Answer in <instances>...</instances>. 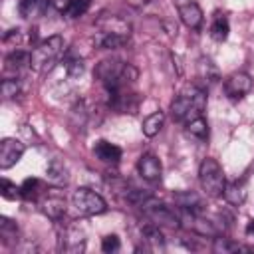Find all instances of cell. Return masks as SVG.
Masks as SVG:
<instances>
[{
  "label": "cell",
  "mask_w": 254,
  "mask_h": 254,
  "mask_svg": "<svg viewBox=\"0 0 254 254\" xmlns=\"http://www.w3.org/2000/svg\"><path fill=\"white\" fill-rule=\"evenodd\" d=\"M95 75L105 87V91H115L127 87V83H133L137 79V69L131 64H125L117 58H109L101 60L95 65Z\"/></svg>",
  "instance_id": "1"
},
{
  "label": "cell",
  "mask_w": 254,
  "mask_h": 254,
  "mask_svg": "<svg viewBox=\"0 0 254 254\" xmlns=\"http://www.w3.org/2000/svg\"><path fill=\"white\" fill-rule=\"evenodd\" d=\"M206 109V91L200 87H190V91L177 95L171 101V115L175 121H190L200 117Z\"/></svg>",
  "instance_id": "2"
},
{
  "label": "cell",
  "mask_w": 254,
  "mask_h": 254,
  "mask_svg": "<svg viewBox=\"0 0 254 254\" xmlns=\"http://www.w3.org/2000/svg\"><path fill=\"white\" fill-rule=\"evenodd\" d=\"M62 54H64V38L58 34L48 36L34 48L30 67L38 73H46L56 65V62L60 60Z\"/></svg>",
  "instance_id": "3"
},
{
  "label": "cell",
  "mask_w": 254,
  "mask_h": 254,
  "mask_svg": "<svg viewBox=\"0 0 254 254\" xmlns=\"http://www.w3.org/2000/svg\"><path fill=\"white\" fill-rule=\"evenodd\" d=\"M198 181H200L202 190H204L208 196H212V198L222 196L226 179H224V171H222V167L218 165L216 159L206 157V159L200 163V167H198Z\"/></svg>",
  "instance_id": "4"
},
{
  "label": "cell",
  "mask_w": 254,
  "mask_h": 254,
  "mask_svg": "<svg viewBox=\"0 0 254 254\" xmlns=\"http://www.w3.org/2000/svg\"><path fill=\"white\" fill-rule=\"evenodd\" d=\"M71 204H73L75 210H77L79 214H83V216H93V214H101V212L107 210L105 198H103L101 194H97L95 190L85 189V187L73 190V194H71Z\"/></svg>",
  "instance_id": "5"
},
{
  "label": "cell",
  "mask_w": 254,
  "mask_h": 254,
  "mask_svg": "<svg viewBox=\"0 0 254 254\" xmlns=\"http://www.w3.org/2000/svg\"><path fill=\"white\" fill-rule=\"evenodd\" d=\"M139 208H143V212L147 214V218H151V222L159 224V226H169V228H181V218H179V210H173L171 206L155 200L153 196L149 200H145Z\"/></svg>",
  "instance_id": "6"
},
{
  "label": "cell",
  "mask_w": 254,
  "mask_h": 254,
  "mask_svg": "<svg viewBox=\"0 0 254 254\" xmlns=\"http://www.w3.org/2000/svg\"><path fill=\"white\" fill-rule=\"evenodd\" d=\"M181 22L190 30H200L202 26V10L196 4V0H173Z\"/></svg>",
  "instance_id": "7"
},
{
  "label": "cell",
  "mask_w": 254,
  "mask_h": 254,
  "mask_svg": "<svg viewBox=\"0 0 254 254\" xmlns=\"http://www.w3.org/2000/svg\"><path fill=\"white\" fill-rule=\"evenodd\" d=\"M252 91V77L246 71H234L224 79V93L230 99H242Z\"/></svg>",
  "instance_id": "8"
},
{
  "label": "cell",
  "mask_w": 254,
  "mask_h": 254,
  "mask_svg": "<svg viewBox=\"0 0 254 254\" xmlns=\"http://www.w3.org/2000/svg\"><path fill=\"white\" fill-rule=\"evenodd\" d=\"M24 151H26L24 143L18 141L16 137H6V139H2V143H0V169L6 171V169H10V167H14V165L22 159Z\"/></svg>",
  "instance_id": "9"
},
{
  "label": "cell",
  "mask_w": 254,
  "mask_h": 254,
  "mask_svg": "<svg viewBox=\"0 0 254 254\" xmlns=\"http://www.w3.org/2000/svg\"><path fill=\"white\" fill-rule=\"evenodd\" d=\"M137 171H139V175H141L145 181L155 183V181L161 179L163 167H161V161H159L153 153H145V155H141L139 161H137Z\"/></svg>",
  "instance_id": "10"
},
{
  "label": "cell",
  "mask_w": 254,
  "mask_h": 254,
  "mask_svg": "<svg viewBox=\"0 0 254 254\" xmlns=\"http://www.w3.org/2000/svg\"><path fill=\"white\" fill-rule=\"evenodd\" d=\"M46 179H48V183L52 187L62 189V187H65L69 183V171L60 159H52L48 163V169H46Z\"/></svg>",
  "instance_id": "11"
},
{
  "label": "cell",
  "mask_w": 254,
  "mask_h": 254,
  "mask_svg": "<svg viewBox=\"0 0 254 254\" xmlns=\"http://www.w3.org/2000/svg\"><path fill=\"white\" fill-rule=\"evenodd\" d=\"M93 153H95V157H97L99 161H103V163H113V165L119 163V159H121V155H123L121 147H117V145H113V143H109V141H105V139H101V141L95 143Z\"/></svg>",
  "instance_id": "12"
},
{
  "label": "cell",
  "mask_w": 254,
  "mask_h": 254,
  "mask_svg": "<svg viewBox=\"0 0 254 254\" xmlns=\"http://www.w3.org/2000/svg\"><path fill=\"white\" fill-rule=\"evenodd\" d=\"M42 210L52 220H60L65 214V198L62 194H48L42 200Z\"/></svg>",
  "instance_id": "13"
},
{
  "label": "cell",
  "mask_w": 254,
  "mask_h": 254,
  "mask_svg": "<svg viewBox=\"0 0 254 254\" xmlns=\"http://www.w3.org/2000/svg\"><path fill=\"white\" fill-rule=\"evenodd\" d=\"M97 26L101 32H111V34H119L125 38H129V34H131V26L117 16H103L97 20Z\"/></svg>",
  "instance_id": "14"
},
{
  "label": "cell",
  "mask_w": 254,
  "mask_h": 254,
  "mask_svg": "<svg viewBox=\"0 0 254 254\" xmlns=\"http://www.w3.org/2000/svg\"><path fill=\"white\" fill-rule=\"evenodd\" d=\"M30 62H32V54L22 52V50H16V52H12V54L6 56V60H4L6 65H4V67H6V71L18 75L22 69H26V67L30 65Z\"/></svg>",
  "instance_id": "15"
},
{
  "label": "cell",
  "mask_w": 254,
  "mask_h": 254,
  "mask_svg": "<svg viewBox=\"0 0 254 254\" xmlns=\"http://www.w3.org/2000/svg\"><path fill=\"white\" fill-rule=\"evenodd\" d=\"M222 196L228 204L232 206H240L244 200H246V189L242 183L238 181H232V183H226L224 185V190H222Z\"/></svg>",
  "instance_id": "16"
},
{
  "label": "cell",
  "mask_w": 254,
  "mask_h": 254,
  "mask_svg": "<svg viewBox=\"0 0 254 254\" xmlns=\"http://www.w3.org/2000/svg\"><path fill=\"white\" fill-rule=\"evenodd\" d=\"M175 202L179 204V208H187V210H192V212H200L202 210V200L192 190L175 192Z\"/></svg>",
  "instance_id": "17"
},
{
  "label": "cell",
  "mask_w": 254,
  "mask_h": 254,
  "mask_svg": "<svg viewBox=\"0 0 254 254\" xmlns=\"http://www.w3.org/2000/svg\"><path fill=\"white\" fill-rule=\"evenodd\" d=\"M48 8V0H20L18 2V12L24 18H34L42 16Z\"/></svg>",
  "instance_id": "18"
},
{
  "label": "cell",
  "mask_w": 254,
  "mask_h": 254,
  "mask_svg": "<svg viewBox=\"0 0 254 254\" xmlns=\"http://www.w3.org/2000/svg\"><path fill=\"white\" fill-rule=\"evenodd\" d=\"M163 123H165V113H163V111H155V113H151V115H147V117L143 119L141 131H143L145 137H155V135L161 131Z\"/></svg>",
  "instance_id": "19"
},
{
  "label": "cell",
  "mask_w": 254,
  "mask_h": 254,
  "mask_svg": "<svg viewBox=\"0 0 254 254\" xmlns=\"http://www.w3.org/2000/svg\"><path fill=\"white\" fill-rule=\"evenodd\" d=\"M218 77H220L218 75V69H216V65L208 58L198 60V79H202V83L212 85V83L218 81Z\"/></svg>",
  "instance_id": "20"
},
{
  "label": "cell",
  "mask_w": 254,
  "mask_h": 254,
  "mask_svg": "<svg viewBox=\"0 0 254 254\" xmlns=\"http://www.w3.org/2000/svg\"><path fill=\"white\" fill-rule=\"evenodd\" d=\"M42 190H44L42 181L36 179V177H28V179L20 185V196L26 198V200H36Z\"/></svg>",
  "instance_id": "21"
},
{
  "label": "cell",
  "mask_w": 254,
  "mask_h": 254,
  "mask_svg": "<svg viewBox=\"0 0 254 254\" xmlns=\"http://www.w3.org/2000/svg\"><path fill=\"white\" fill-rule=\"evenodd\" d=\"M228 32H230V26H228V20L224 14H216L214 20H212V26H210V36L214 42H224L228 38Z\"/></svg>",
  "instance_id": "22"
},
{
  "label": "cell",
  "mask_w": 254,
  "mask_h": 254,
  "mask_svg": "<svg viewBox=\"0 0 254 254\" xmlns=\"http://www.w3.org/2000/svg\"><path fill=\"white\" fill-rule=\"evenodd\" d=\"M212 250L218 254H230V252H250V248L230 240V238H214L212 242Z\"/></svg>",
  "instance_id": "23"
},
{
  "label": "cell",
  "mask_w": 254,
  "mask_h": 254,
  "mask_svg": "<svg viewBox=\"0 0 254 254\" xmlns=\"http://www.w3.org/2000/svg\"><path fill=\"white\" fill-rule=\"evenodd\" d=\"M129 38L125 36H119V34H111V32H99V38H97V44L103 48V50H115V48H121Z\"/></svg>",
  "instance_id": "24"
},
{
  "label": "cell",
  "mask_w": 254,
  "mask_h": 254,
  "mask_svg": "<svg viewBox=\"0 0 254 254\" xmlns=\"http://www.w3.org/2000/svg\"><path fill=\"white\" fill-rule=\"evenodd\" d=\"M187 131L198 139H206L208 137V123L206 119L200 115V117H194L190 121H187Z\"/></svg>",
  "instance_id": "25"
},
{
  "label": "cell",
  "mask_w": 254,
  "mask_h": 254,
  "mask_svg": "<svg viewBox=\"0 0 254 254\" xmlns=\"http://www.w3.org/2000/svg\"><path fill=\"white\" fill-rule=\"evenodd\" d=\"M89 8V0H67V4L64 6V14L67 18H79L85 14V10Z\"/></svg>",
  "instance_id": "26"
},
{
  "label": "cell",
  "mask_w": 254,
  "mask_h": 254,
  "mask_svg": "<svg viewBox=\"0 0 254 254\" xmlns=\"http://www.w3.org/2000/svg\"><path fill=\"white\" fill-rule=\"evenodd\" d=\"M143 236H145V240L151 242L153 246H165V236H163L159 224H155V222L143 226Z\"/></svg>",
  "instance_id": "27"
},
{
  "label": "cell",
  "mask_w": 254,
  "mask_h": 254,
  "mask_svg": "<svg viewBox=\"0 0 254 254\" xmlns=\"http://www.w3.org/2000/svg\"><path fill=\"white\" fill-rule=\"evenodd\" d=\"M0 194L6 200H14L16 196H20V187H16L14 183H10L8 179H2V183H0Z\"/></svg>",
  "instance_id": "28"
},
{
  "label": "cell",
  "mask_w": 254,
  "mask_h": 254,
  "mask_svg": "<svg viewBox=\"0 0 254 254\" xmlns=\"http://www.w3.org/2000/svg\"><path fill=\"white\" fill-rule=\"evenodd\" d=\"M0 234H2V238L8 242V240H12V238H16L18 236V228H16V224L12 222V220H8V218H0Z\"/></svg>",
  "instance_id": "29"
},
{
  "label": "cell",
  "mask_w": 254,
  "mask_h": 254,
  "mask_svg": "<svg viewBox=\"0 0 254 254\" xmlns=\"http://www.w3.org/2000/svg\"><path fill=\"white\" fill-rule=\"evenodd\" d=\"M2 95L8 99V97H14L18 91H20V81L18 79H14V77H8V79H4L2 81Z\"/></svg>",
  "instance_id": "30"
},
{
  "label": "cell",
  "mask_w": 254,
  "mask_h": 254,
  "mask_svg": "<svg viewBox=\"0 0 254 254\" xmlns=\"http://www.w3.org/2000/svg\"><path fill=\"white\" fill-rule=\"evenodd\" d=\"M119 246H121V242H119L117 234H107L101 240V250L103 252H115V250H119Z\"/></svg>",
  "instance_id": "31"
},
{
  "label": "cell",
  "mask_w": 254,
  "mask_h": 254,
  "mask_svg": "<svg viewBox=\"0 0 254 254\" xmlns=\"http://www.w3.org/2000/svg\"><path fill=\"white\" fill-rule=\"evenodd\" d=\"M65 69H67V75L69 77H79L83 73V62L81 60H69L65 64Z\"/></svg>",
  "instance_id": "32"
},
{
  "label": "cell",
  "mask_w": 254,
  "mask_h": 254,
  "mask_svg": "<svg viewBox=\"0 0 254 254\" xmlns=\"http://www.w3.org/2000/svg\"><path fill=\"white\" fill-rule=\"evenodd\" d=\"M125 2H127L129 6H133V8H141V6H143L147 0H125Z\"/></svg>",
  "instance_id": "33"
},
{
  "label": "cell",
  "mask_w": 254,
  "mask_h": 254,
  "mask_svg": "<svg viewBox=\"0 0 254 254\" xmlns=\"http://www.w3.org/2000/svg\"><path fill=\"white\" fill-rule=\"evenodd\" d=\"M246 234H248L250 238H254V220H250V222L246 224Z\"/></svg>",
  "instance_id": "34"
}]
</instances>
